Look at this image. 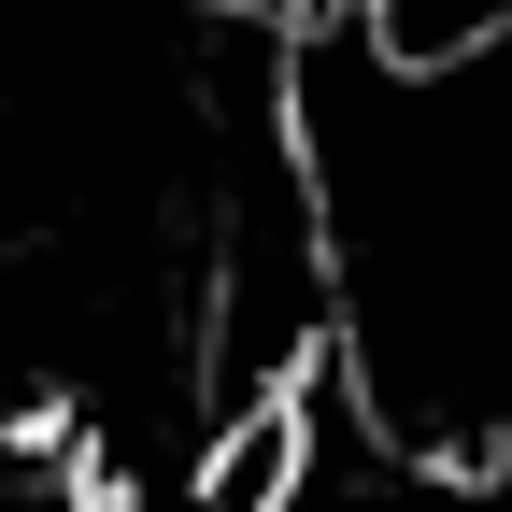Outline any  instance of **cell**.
Here are the masks:
<instances>
[{
  "label": "cell",
  "instance_id": "obj_1",
  "mask_svg": "<svg viewBox=\"0 0 512 512\" xmlns=\"http://www.w3.org/2000/svg\"><path fill=\"white\" fill-rule=\"evenodd\" d=\"M328 15H342L399 86H456V72H484V57L512 43V0H328Z\"/></svg>",
  "mask_w": 512,
  "mask_h": 512
}]
</instances>
